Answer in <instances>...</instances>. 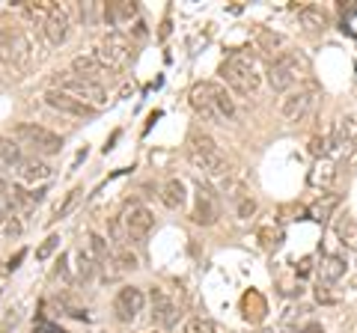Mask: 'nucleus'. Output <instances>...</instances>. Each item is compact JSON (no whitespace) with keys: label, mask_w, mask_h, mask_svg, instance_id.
<instances>
[{"label":"nucleus","mask_w":357,"mask_h":333,"mask_svg":"<svg viewBox=\"0 0 357 333\" xmlns=\"http://www.w3.org/2000/svg\"><path fill=\"white\" fill-rule=\"evenodd\" d=\"M191 107L194 114L202 116L206 122H217V125H226L235 119V98L229 96V90L224 83H211V81H202L191 90Z\"/></svg>","instance_id":"f257e3e1"},{"label":"nucleus","mask_w":357,"mask_h":333,"mask_svg":"<svg viewBox=\"0 0 357 333\" xmlns=\"http://www.w3.org/2000/svg\"><path fill=\"white\" fill-rule=\"evenodd\" d=\"M188 161H191V167L194 170H200L202 176H209V178H226V176H233V170H229V161L226 155L220 152V146L215 140L209 137V134H191L188 137Z\"/></svg>","instance_id":"f03ea898"},{"label":"nucleus","mask_w":357,"mask_h":333,"mask_svg":"<svg viewBox=\"0 0 357 333\" xmlns=\"http://www.w3.org/2000/svg\"><path fill=\"white\" fill-rule=\"evenodd\" d=\"M220 78L226 81V87L238 92V96H253L262 83V75L256 63L248 54H233L220 63Z\"/></svg>","instance_id":"7ed1b4c3"},{"label":"nucleus","mask_w":357,"mask_h":333,"mask_svg":"<svg viewBox=\"0 0 357 333\" xmlns=\"http://www.w3.org/2000/svg\"><path fill=\"white\" fill-rule=\"evenodd\" d=\"M51 90L66 92V96L78 98V101H83V105L96 107V110L107 105V90L101 87L98 81H83L72 72H57L54 78H51Z\"/></svg>","instance_id":"20e7f679"},{"label":"nucleus","mask_w":357,"mask_h":333,"mask_svg":"<svg viewBox=\"0 0 357 333\" xmlns=\"http://www.w3.org/2000/svg\"><path fill=\"white\" fill-rule=\"evenodd\" d=\"M15 140L24 143V146H30L36 155H57V152L63 149V137L45 125H36V122H18L15 125Z\"/></svg>","instance_id":"39448f33"},{"label":"nucleus","mask_w":357,"mask_h":333,"mask_svg":"<svg viewBox=\"0 0 357 333\" xmlns=\"http://www.w3.org/2000/svg\"><path fill=\"white\" fill-rule=\"evenodd\" d=\"M129 51H131V39L125 36L122 30H110L105 39L96 45L92 51V57L98 59L101 66H105V72H116L125 66V59H129Z\"/></svg>","instance_id":"423d86ee"},{"label":"nucleus","mask_w":357,"mask_h":333,"mask_svg":"<svg viewBox=\"0 0 357 333\" xmlns=\"http://www.w3.org/2000/svg\"><path fill=\"white\" fill-rule=\"evenodd\" d=\"M304 72V59L292 54V51H283L274 63L268 66V87L274 90V92H292L295 87V81H298V75Z\"/></svg>","instance_id":"0eeeda50"},{"label":"nucleus","mask_w":357,"mask_h":333,"mask_svg":"<svg viewBox=\"0 0 357 333\" xmlns=\"http://www.w3.org/2000/svg\"><path fill=\"white\" fill-rule=\"evenodd\" d=\"M30 63V42L21 30L0 27V66L12 69H27Z\"/></svg>","instance_id":"6e6552de"},{"label":"nucleus","mask_w":357,"mask_h":333,"mask_svg":"<svg viewBox=\"0 0 357 333\" xmlns=\"http://www.w3.org/2000/svg\"><path fill=\"white\" fill-rule=\"evenodd\" d=\"M316 96L319 90L313 87H298L292 92H286L283 101H280V114H283V119H289V122H301L304 116L313 110V105H316Z\"/></svg>","instance_id":"1a4fd4ad"},{"label":"nucleus","mask_w":357,"mask_h":333,"mask_svg":"<svg viewBox=\"0 0 357 333\" xmlns=\"http://www.w3.org/2000/svg\"><path fill=\"white\" fill-rule=\"evenodd\" d=\"M220 217V202H217V194L209 182H200L197 185V202H194V211H191V220L197 226H211L217 224Z\"/></svg>","instance_id":"9d476101"},{"label":"nucleus","mask_w":357,"mask_h":333,"mask_svg":"<svg viewBox=\"0 0 357 333\" xmlns=\"http://www.w3.org/2000/svg\"><path fill=\"white\" fill-rule=\"evenodd\" d=\"M143 306H146V295H143L137 286H122L116 292V301H114V315H116V321L131 324V321H137Z\"/></svg>","instance_id":"9b49d317"},{"label":"nucleus","mask_w":357,"mask_h":333,"mask_svg":"<svg viewBox=\"0 0 357 333\" xmlns=\"http://www.w3.org/2000/svg\"><path fill=\"white\" fill-rule=\"evenodd\" d=\"M149 301H152V319H155V324H161V328L173 330L176 321H178V304L170 297L164 289H152L149 292Z\"/></svg>","instance_id":"f8f14e48"},{"label":"nucleus","mask_w":357,"mask_h":333,"mask_svg":"<svg viewBox=\"0 0 357 333\" xmlns=\"http://www.w3.org/2000/svg\"><path fill=\"white\" fill-rule=\"evenodd\" d=\"M45 105L60 110V114H66V116H78V119H92L98 114L96 107L83 105V101L66 96V92H60V90H45Z\"/></svg>","instance_id":"ddd939ff"},{"label":"nucleus","mask_w":357,"mask_h":333,"mask_svg":"<svg viewBox=\"0 0 357 333\" xmlns=\"http://www.w3.org/2000/svg\"><path fill=\"white\" fill-rule=\"evenodd\" d=\"M330 137H334L336 149L343 152L352 164H357V119L354 116L339 119V122L334 125V131H330Z\"/></svg>","instance_id":"4468645a"},{"label":"nucleus","mask_w":357,"mask_h":333,"mask_svg":"<svg viewBox=\"0 0 357 333\" xmlns=\"http://www.w3.org/2000/svg\"><path fill=\"white\" fill-rule=\"evenodd\" d=\"M152 226H155V217H152V211L143 209V206H131V211L125 215V232H129V241H134V244L146 241Z\"/></svg>","instance_id":"2eb2a0df"},{"label":"nucleus","mask_w":357,"mask_h":333,"mask_svg":"<svg viewBox=\"0 0 357 333\" xmlns=\"http://www.w3.org/2000/svg\"><path fill=\"white\" fill-rule=\"evenodd\" d=\"M45 39L51 45H63L69 39V12L63 6H51V12L45 18Z\"/></svg>","instance_id":"dca6fc26"},{"label":"nucleus","mask_w":357,"mask_h":333,"mask_svg":"<svg viewBox=\"0 0 357 333\" xmlns=\"http://www.w3.org/2000/svg\"><path fill=\"white\" fill-rule=\"evenodd\" d=\"M18 178L24 185H36V182H48L51 176H54V167L48 164V161H42L39 155H33V158H24L18 167Z\"/></svg>","instance_id":"f3484780"},{"label":"nucleus","mask_w":357,"mask_h":333,"mask_svg":"<svg viewBox=\"0 0 357 333\" xmlns=\"http://www.w3.org/2000/svg\"><path fill=\"white\" fill-rule=\"evenodd\" d=\"M137 15V3L131 0H114V3L101 6V18L107 27H119V24H131V18Z\"/></svg>","instance_id":"a211bd4d"},{"label":"nucleus","mask_w":357,"mask_h":333,"mask_svg":"<svg viewBox=\"0 0 357 333\" xmlns=\"http://www.w3.org/2000/svg\"><path fill=\"white\" fill-rule=\"evenodd\" d=\"M161 202H164L170 211H178V209L188 206V187H185V182L178 176L164 182V187H161Z\"/></svg>","instance_id":"6ab92c4d"},{"label":"nucleus","mask_w":357,"mask_h":333,"mask_svg":"<svg viewBox=\"0 0 357 333\" xmlns=\"http://www.w3.org/2000/svg\"><path fill=\"white\" fill-rule=\"evenodd\" d=\"M69 72L78 75V78H83V81H98L101 75H105V66H101L92 54H78V57L72 59Z\"/></svg>","instance_id":"aec40b11"},{"label":"nucleus","mask_w":357,"mask_h":333,"mask_svg":"<svg viewBox=\"0 0 357 333\" xmlns=\"http://www.w3.org/2000/svg\"><path fill=\"white\" fill-rule=\"evenodd\" d=\"M334 232L339 238V244L345 247V250H357V220L354 217H336V224H334Z\"/></svg>","instance_id":"412c9836"},{"label":"nucleus","mask_w":357,"mask_h":333,"mask_svg":"<svg viewBox=\"0 0 357 333\" xmlns=\"http://www.w3.org/2000/svg\"><path fill=\"white\" fill-rule=\"evenodd\" d=\"M345 268L348 265H345L343 256H325V262H321V268H319L321 283H336V280H343Z\"/></svg>","instance_id":"4be33fe9"},{"label":"nucleus","mask_w":357,"mask_h":333,"mask_svg":"<svg viewBox=\"0 0 357 333\" xmlns=\"http://www.w3.org/2000/svg\"><path fill=\"white\" fill-rule=\"evenodd\" d=\"M298 18H301V24L307 30H328V12L319 10V6H301V12H298Z\"/></svg>","instance_id":"5701e85b"},{"label":"nucleus","mask_w":357,"mask_h":333,"mask_svg":"<svg viewBox=\"0 0 357 333\" xmlns=\"http://www.w3.org/2000/svg\"><path fill=\"white\" fill-rule=\"evenodd\" d=\"M21 161H24L21 143L15 137H0V164L3 167H18Z\"/></svg>","instance_id":"b1692460"},{"label":"nucleus","mask_w":357,"mask_h":333,"mask_svg":"<svg viewBox=\"0 0 357 333\" xmlns=\"http://www.w3.org/2000/svg\"><path fill=\"white\" fill-rule=\"evenodd\" d=\"M87 250L92 253V259H96L98 265H107L110 259H114V253H110V247H107V238L98 235V232H87Z\"/></svg>","instance_id":"393cba45"},{"label":"nucleus","mask_w":357,"mask_h":333,"mask_svg":"<svg viewBox=\"0 0 357 333\" xmlns=\"http://www.w3.org/2000/svg\"><path fill=\"white\" fill-rule=\"evenodd\" d=\"M334 182H336V167L330 164V161H319L310 173V185L313 187H330Z\"/></svg>","instance_id":"a878e982"},{"label":"nucleus","mask_w":357,"mask_h":333,"mask_svg":"<svg viewBox=\"0 0 357 333\" xmlns=\"http://www.w3.org/2000/svg\"><path fill=\"white\" fill-rule=\"evenodd\" d=\"M334 152H339V149H336V143L330 134H321V137L316 134V137H310V155H316L319 161H328Z\"/></svg>","instance_id":"bb28decb"},{"label":"nucleus","mask_w":357,"mask_h":333,"mask_svg":"<svg viewBox=\"0 0 357 333\" xmlns=\"http://www.w3.org/2000/svg\"><path fill=\"white\" fill-rule=\"evenodd\" d=\"M178 333H220V328H217L215 319H206V315H191V319L182 324V330H178Z\"/></svg>","instance_id":"cd10ccee"},{"label":"nucleus","mask_w":357,"mask_h":333,"mask_svg":"<svg viewBox=\"0 0 357 333\" xmlns=\"http://www.w3.org/2000/svg\"><path fill=\"white\" fill-rule=\"evenodd\" d=\"M96 259H92V253L87 250V247H78V277L83 280V283H90L92 277H96Z\"/></svg>","instance_id":"c85d7f7f"},{"label":"nucleus","mask_w":357,"mask_h":333,"mask_svg":"<svg viewBox=\"0 0 357 333\" xmlns=\"http://www.w3.org/2000/svg\"><path fill=\"white\" fill-rule=\"evenodd\" d=\"M336 202H339V200H336L334 194H321L319 200L313 202V209H310V211H313V217H316L319 224H325V220H328V215L336 209Z\"/></svg>","instance_id":"c756f323"},{"label":"nucleus","mask_w":357,"mask_h":333,"mask_svg":"<svg viewBox=\"0 0 357 333\" xmlns=\"http://www.w3.org/2000/svg\"><path fill=\"white\" fill-rule=\"evenodd\" d=\"M114 265H116L119 271H134V268H140L137 256H134V253H131L125 244H122V247H116V250H114Z\"/></svg>","instance_id":"7c9ffc66"},{"label":"nucleus","mask_w":357,"mask_h":333,"mask_svg":"<svg viewBox=\"0 0 357 333\" xmlns=\"http://www.w3.org/2000/svg\"><path fill=\"white\" fill-rule=\"evenodd\" d=\"M12 206L33 209V206H39V202H36V196H33V191H24L21 185H15V187H12Z\"/></svg>","instance_id":"2f4dec72"},{"label":"nucleus","mask_w":357,"mask_h":333,"mask_svg":"<svg viewBox=\"0 0 357 333\" xmlns=\"http://www.w3.org/2000/svg\"><path fill=\"white\" fill-rule=\"evenodd\" d=\"M60 247V235H48L45 241H42L39 247H36V259L39 262H45V259H51V256H54V250Z\"/></svg>","instance_id":"473e14b6"},{"label":"nucleus","mask_w":357,"mask_h":333,"mask_svg":"<svg viewBox=\"0 0 357 333\" xmlns=\"http://www.w3.org/2000/svg\"><path fill=\"white\" fill-rule=\"evenodd\" d=\"M235 211L241 220H250L253 215H256V200H253V196H244V200L235 202Z\"/></svg>","instance_id":"72a5a7b5"},{"label":"nucleus","mask_w":357,"mask_h":333,"mask_svg":"<svg viewBox=\"0 0 357 333\" xmlns=\"http://www.w3.org/2000/svg\"><path fill=\"white\" fill-rule=\"evenodd\" d=\"M21 220L18 217H15V215H10V217H3V232L6 235H10V238H18L21 235Z\"/></svg>","instance_id":"f704fd0d"},{"label":"nucleus","mask_w":357,"mask_h":333,"mask_svg":"<svg viewBox=\"0 0 357 333\" xmlns=\"http://www.w3.org/2000/svg\"><path fill=\"white\" fill-rule=\"evenodd\" d=\"M107 229H110V235H114V241H119V247H122V238H129V232L122 229V220H119V217H110Z\"/></svg>","instance_id":"c9c22d12"},{"label":"nucleus","mask_w":357,"mask_h":333,"mask_svg":"<svg viewBox=\"0 0 357 333\" xmlns=\"http://www.w3.org/2000/svg\"><path fill=\"white\" fill-rule=\"evenodd\" d=\"M78 194H81V191H78V187H75V191H72L69 196H66V202H63V206H60V209L54 211V217H51V220H60V217H66V211H69V209L75 206V200H78Z\"/></svg>","instance_id":"e433bc0d"},{"label":"nucleus","mask_w":357,"mask_h":333,"mask_svg":"<svg viewBox=\"0 0 357 333\" xmlns=\"http://www.w3.org/2000/svg\"><path fill=\"white\" fill-rule=\"evenodd\" d=\"M259 238H262V244H265L268 250H271V247H277V244H280V235H277V232H271V229H262Z\"/></svg>","instance_id":"4c0bfd02"},{"label":"nucleus","mask_w":357,"mask_h":333,"mask_svg":"<svg viewBox=\"0 0 357 333\" xmlns=\"http://www.w3.org/2000/svg\"><path fill=\"white\" fill-rule=\"evenodd\" d=\"M339 12H343L345 18H352V15H357V3H339Z\"/></svg>","instance_id":"58836bf2"},{"label":"nucleus","mask_w":357,"mask_h":333,"mask_svg":"<svg viewBox=\"0 0 357 333\" xmlns=\"http://www.w3.org/2000/svg\"><path fill=\"white\" fill-rule=\"evenodd\" d=\"M316 297H319V304H334V297H330V295H328V292H325V289H321V286H319Z\"/></svg>","instance_id":"ea45409f"},{"label":"nucleus","mask_w":357,"mask_h":333,"mask_svg":"<svg viewBox=\"0 0 357 333\" xmlns=\"http://www.w3.org/2000/svg\"><path fill=\"white\" fill-rule=\"evenodd\" d=\"M134 36H146V24H143V21H134Z\"/></svg>","instance_id":"a19ab883"},{"label":"nucleus","mask_w":357,"mask_h":333,"mask_svg":"<svg viewBox=\"0 0 357 333\" xmlns=\"http://www.w3.org/2000/svg\"><path fill=\"white\" fill-rule=\"evenodd\" d=\"M24 259V253H15L12 256V259H10V271H15V268H18V262Z\"/></svg>","instance_id":"79ce46f5"},{"label":"nucleus","mask_w":357,"mask_h":333,"mask_svg":"<svg viewBox=\"0 0 357 333\" xmlns=\"http://www.w3.org/2000/svg\"><path fill=\"white\" fill-rule=\"evenodd\" d=\"M259 333H274V330H259Z\"/></svg>","instance_id":"37998d69"},{"label":"nucleus","mask_w":357,"mask_h":333,"mask_svg":"<svg viewBox=\"0 0 357 333\" xmlns=\"http://www.w3.org/2000/svg\"><path fill=\"white\" fill-rule=\"evenodd\" d=\"M0 170H3V164H0Z\"/></svg>","instance_id":"c03bdc74"}]
</instances>
